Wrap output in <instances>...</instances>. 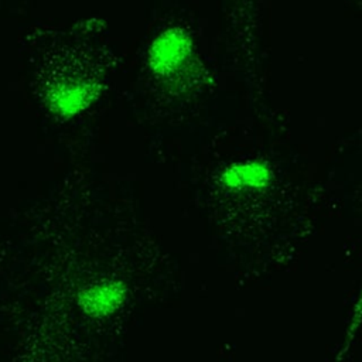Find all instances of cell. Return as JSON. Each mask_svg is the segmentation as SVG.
Segmentation results:
<instances>
[{
    "mask_svg": "<svg viewBox=\"0 0 362 362\" xmlns=\"http://www.w3.org/2000/svg\"><path fill=\"white\" fill-rule=\"evenodd\" d=\"M361 322H362V290H361V296H359V298H358V303H356V305H355V313L352 314V322H351V325H349V329H348V332H346V345H344V348H342V352H345V349H348V346H349V342L352 341V338H354V332L358 329V327L361 325Z\"/></svg>",
    "mask_w": 362,
    "mask_h": 362,
    "instance_id": "5b68a950",
    "label": "cell"
},
{
    "mask_svg": "<svg viewBox=\"0 0 362 362\" xmlns=\"http://www.w3.org/2000/svg\"><path fill=\"white\" fill-rule=\"evenodd\" d=\"M8 255H10L8 245L6 243L4 239L0 238V264H3L8 259Z\"/></svg>",
    "mask_w": 362,
    "mask_h": 362,
    "instance_id": "8992f818",
    "label": "cell"
},
{
    "mask_svg": "<svg viewBox=\"0 0 362 362\" xmlns=\"http://www.w3.org/2000/svg\"><path fill=\"white\" fill-rule=\"evenodd\" d=\"M109 58L88 34H38L30 54L31 79L45 113L58 122L86 113L106 89Z\"/></svg>",
    "mask_w": 362,
    "mask_h": 362,
    "instance_id": "7a4b0ae2",
    "label": "cell"
},
{
    "mask_svg": "<svg viewBox=\"0 0 362 362\" xmlns=\"http://www.w3.org/2000/svg\"><path fill=\"white\" fill-rule=\"evenodd\" d=\"M219 180L228 189H262L272 182L273 171L263 160H245L225 167Z\"/></svg>",
    "mask_w": 362,
    "mask_h": 362,
    "instance_id": "277c9868",
    "label": "cell"
},
{
    "mask_svg": "<svg viewBox=\"0 0 362 362\" xmlns=\"http://www.w3.org/2000/svg\"><path fill=\"white\" fill-rule=\"evenodd\" d=\"M34 256L37 284L23 300L1 304L14 328L16 346L10 362H102L99 342L85 332L71 303L66 276L57 255L42 240Z\"/></svg>",
    "mask_w": 362,
    "mask_h": 362,
    "instance_id": "6da1fadb",
    "label": "cell"
},
{
    "mask_svg": "<svg viewBox=\"0 0 362 362\" xmlns=\"http://www.w3.org/2000/svg\"><path fill=\"white\" fill-rule=\"evenodd\" d=\"M192 38L181 27H168L158 33L147 49V66L157 76L178 71L192 54Z\"/></svg>",
    "mask_w": 362,
    "mask_h": 362,
    "instance_id": "3957f363",
    "label": "cell"
}]
</instances>
